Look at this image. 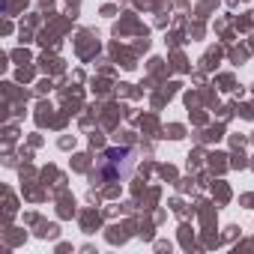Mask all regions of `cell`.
Instances as JSON below:
<instances>
[{
  "label": "cell",
  "instance_id": "1",
  "mask_svg": "<svg viewBox=\"0 0 254 254\" xmlns=\"http://www.w3.org/2000/svg\"><path fill=\"white\" fill-rule=\"evenodd\" d=\"M135 168V150L129 147H111L96 159V177L105 183H120Z\"/></svg>",
  "mask_w": 254,
  "mask_h": 254
}]
</instances>
